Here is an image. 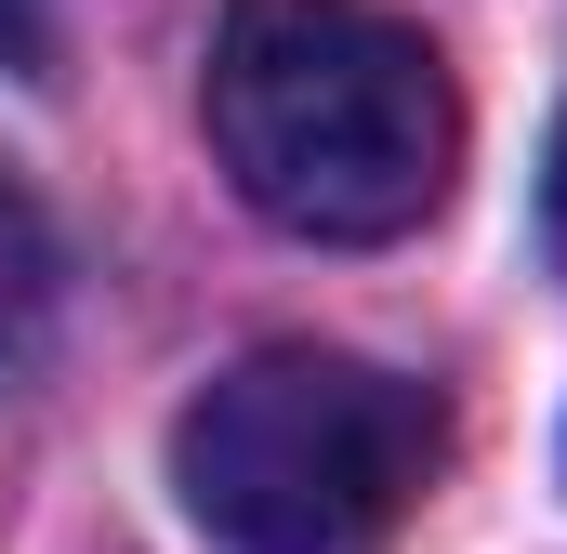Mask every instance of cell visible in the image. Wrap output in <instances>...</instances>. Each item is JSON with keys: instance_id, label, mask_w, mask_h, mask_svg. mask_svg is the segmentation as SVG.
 Returning a JSON list of instances; mask_svg holds the SVG:
<instances>
[{"instance_id": "1", "label": "cell", "mask_w": 567, "mask_h": 554, "mask_svg": "<svg viewBox=\"0 0 567 554\" xmlns=\"http://www.w3.org/2000/svg\"><path fill=\"white\" fill-rule=\"evenodd\" d=\"M198 106L225 185L317 252L410 238L462 158V93L435 40L396 27L383 0H238L212 27Z\"/></svg>"}, {"instance_id": "2", "label": "cell", "mask_w": 567, "mask_h": 554, "mask_svg": "<svg viewBox=\"0 0 567 554\" xmlns=\"http://www.w3.org/2000/svg\"><path fill=\"white\" fill-rule=\"evenodd\" d=\"M435 475V397L343 357L265 343L172 422V489L225 554H370Z\"/></svg>"}, {"instance_id": "3", "label": "cell", "mask_w": 567, "mask_h": 554, "mask_svg": "<svg viewBox=\"0 0 567 554\" xmlns=\"http://www.w3.org/2000/svg\"><path fill=\"white\" fill-rule=\"evenodd\" d=\"M40 330H53V225H40V198L0 172V383L40 357Z\"/></svg>"}, {"instance_id": "4", "label": "cell", "mask_w": 567, "mask_h": 554, "mask_svg": "<svg viewBox=\"0 0 567 554\" xmlns=\"http://www.w3.org/2000/svg\"><path fill=\"white\" fill-rule=\"evenodd\" d=\"M542 238H555V265H567V120H555V158H542Z\"/></svg>"}, {"instance_id": "5", "label": "cell", "mask_w": 567, "mask_h": 554, "mask_svg": "<svg viewBox=\"0 0 567 554\" xmlns=\"http://www.w3.org/2000/svg\"><path fill=\"white\" fill-rule=\"evenodd\" d=\"M40 53V0H0V66H27Z\"/></svg>"}]
</instances>
